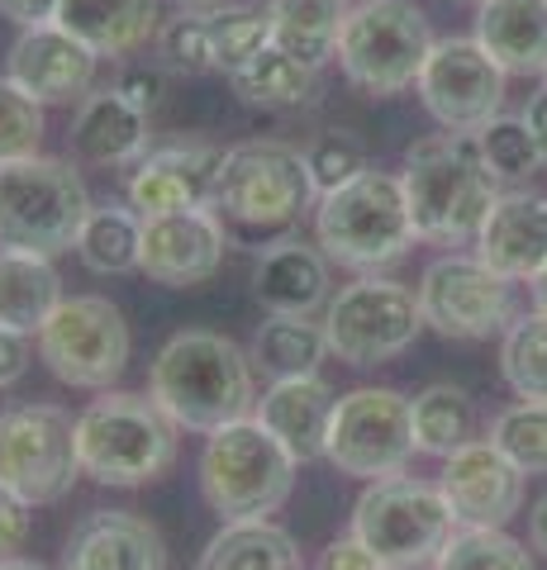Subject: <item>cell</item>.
I'll return each instance as SVG.
<instances>
[{
    "label": "cell",
    "instance_id": "cell-37",
    "mask_svg": "<svg viewBox=\"0 0 547 570\" xmlns=\"http://www.w3.org/2000/svg\"><path fill=\"white\" fill-rule=\"evenodd\" d=\"M490 442L515 461L524 475H547V404H509L490 423Z\"/></svg>",
    "mask_w": 547,
    "mask_h": 570
},
{
    "label": "cell",
    "instance_id": "cell-49",
    "mask_svg": "<svg viewBox=\"0 0 547 570\" xmlns=\"http://www.w3.org/2000/svg\"><path fill=\"white\" fill-rule=\"evenodd\" d=\"M528 291H534V309H538V314H547V266H543V272H538L534 281H528Z\"/></svg>",
    "mask_w": 547,
    "mask_h": 570
},
{
    "label": "cell",
    "instance_id": "cell-52",
    "mask_svg": "<svg viewBox=\"0 0 547 570\" xmlns=\"http://www.w3.org/2000/svg\"><path fill=\"white\" fill-rule=\"evenodd\" d=\"M476 6H481V0H476Z\"/></svg>",
    "mask_w": 547,
    "mask_h": 570
},
{
    "label": "cell",
    "instance_id": "cell-2",
    "mask_svg": "<svg viewBox=\"0 0 547 570\" xmlns=\"http://www.w3.org/2000/svg\"><path fill=\"white\" fill-rule=\"evenodd\" d=\"M404 200L414 234L438 247H467L481 238L490 209L500 205V181L486 167L476 134H429L404 153Z\"/></svg>",
    "mask_w": 547,
    "mask_h": 570
},
{
    "label": "cell",
    "instance_id": "cell-21",
    "mask_svg": "<svg viewBox=\"0 0 547 570\" xmlns=\"http://www.w3.org/2000/svg\"><path fill=\"white\" fill-rule=\"evenodd\" d=\"M67 570H167L163 532L129 509H96L67 542Z\"/></svg>",
    "mask_w": 547,
    "mask_h": 570
},
{
    "label": "cell",
    "instance_id": "cell-54",
    "mask_svg": "<svg viewBox=\"0 0 547 570\" xmlns=\"http://www.w3.org/2000/svg\"><path fill=\"white\" fill-rule=\"evenodd\" d=\"M543 86H547V81H543Z\"/></svg>",
    "mask_w": 547,
    "mask_h": 570
},
{
    "label": "cell",
    "instance_id": "cell-20",
    "mask_svg": "<svg viewBox=\"0 0 547 570\" xmlns=\"http://www.w3.org/2000/svg\"><path fill=\"white\" fill-rule=\"evenodd\" d=\"M67 142H72V157L86 167H100V171L138 167L148 157V110H138L115 86H96L77 105Z\"/></svg>",
    "mask_w": 547,
    "mask_h": 570
},
{
    "label": "cell",
    "instance_id": "cell-4",
    "mask_svg": "<svg viewBox=\"0 0 547 570\" xmlns=\"http://www.w3.org/2000/svg\"><path fill=\"white\" fill-rule=\"evenodd\" d=\"M77 456L81 475L110 490L153 485L176 461V423L153 404V395L100 390L77 414Z\"/></svg>",
    "mask_w": 547,
    "mask_h": 570
},
{
    "label": "cell",
    "instance_id": "cell-44",
    "mask_svg": "<svg viewBox=\"0 0 547 570\" xmlns=\"http://www.w3.org/2000/svg\"><path fill=\"white\" fill-rule=\"evenodd\" d=\"M314 570H385L377 561V551H367L358 538H333L324 551H320V561H314Z\"/></svg>",
    "mask_w": 547,
    "mask_h": 570
},
{
    "label": "cell",
    "instance_id": "cell-45",
    "mask_svg": "<svg viewBox=\"0 0 547 570\" xmlns=\"http://www.w3.org/2000/svg\"><path fill=\"white\" fill-rule=\"evenodd\" d=\"M29 504L25 499H14V494H6L0 490V557H10V551H20L25 547V538H29Z\"/></svg>",
    "mask_w": 547,
    "mask_h": 570
},
{
    "label": "cell",
    "instance_id": "cell-29",
    "mask_svg": "<svg viewBox=\"0 0 547 570\" xmlns=\"http://www.w3.org/2000/svg\"><path fill=\"white\" fill-rule=\"evenodd\" d=\"M272 43L320 71L339 52V33L348 20V0H267Z\"/></svg>",
    "mask_w": 547,
    "mask_h": 570
},
{
    "label": "cell",
    "instance_id": "cell-5",
    "mask_svg": "<svg viewBox=\"0 0 547 570\" xmlns=\"http://www.w3.org/2000/svg\"><path fill=\"white\" fill-rule=\"evenodd\" d=\"M320 200L305 153L281 138H248L228 148L224 176H219V200L215 214L224 228L234 224L238 234L272 238L295 228Z\"/></svg>",
    "mask_w": 547,
    "mask_h": 570
},
{
    "label": "cell",
    "instance_id": "cell-40",
    "mask_svg": "<svg viewBox=\"0 0 547 570\" xmlns=\"http://www.w3.org/2000/svg\"><path fill=\"white\" fill-rule=\"evenodd\" d=\"M157 58L167 71H186V77H201V71H215V48H209V20L205 10H182L163 20L157 29Z\"/></svg>",
    "mask_w": 547,
    "mask_h": 570
},
{
    "label": "cell",
    "instance_id": "cell-6",
    "mask_svg": "<svg viewBox=\"0 0 547 570\" xmlns=\"http://www.w3.org/2000/svg\"><path fill=\"white\" fill-rule=\"evenodd\" d=\"M91 214V190L62 157H25L0 167V253L62 257Z\"/></svg>",
    "mask_w": 547,
    "mask_h": 570
},
{
    "label": "cell",
    "instance_id": "cell-10",
    "mask_svg": "<svg viewBox=\"0 0 547 570\" xmlns=\"http://www.w3.org/2000/svg\"><path fill=\"white\" fill-rule=\"evenodd\" d=\"M81 475L77 419L58 404H14L0 414V490L29 509L58 504Z\"/></svg>",
    "mask_w": 547,
    "mask_h": 570
},
{
    "label": "cell",
    "instance_id": "cell-12",
    "mask_svg": "<svg viewBox=\"0 0 547 570\" xmlns=\"http://www.w3.org/2000/svg\"><path fill=\"white\" fill-rule=\"evenodd\" d=\"M414 419H410V400L400 390L385 385H362L348 390L333 404V423H329V448L324 461L339 466L352 480H391L404 475V466L414 461Z\"/></svg>",
    "mask_w": 547,
    "mask_h": 570
},
{
    "label": "cell",
    "instance_id": "cell-41",
    "mask_svg": "<svg viewBox=\"0 0 547 570\" xmlns=\"http://www.w3.org/2000/svg\"><path fill=\"white\" fill-rule=\"evenodd\" d=\"M481 153H486V167L496 171V181H524V176H534L543 167V157H538V142L534 134H528V124L524 119H490L481 134Z\"/></svg>",
    "mask_w": 547,
    "mask_h": 570
},
{
    "label": "cell",
    "instance_id": "cell-46",
    "mask_svg": "<svg viewBox=\"0 0 547 570\" xmlns=\"http://www.w3.org/2000/svg\"><path fill=\"white\" fill-rule=\"evenodd\" d=\"M62 0H0V14L20 29H33V24H52Z\"/></svg>",
    "mask_w": 547,
    "mask_h": 570
},
{
    "label": "cell",
    "instance_id": "cell-28",
    "mask_svg": "<svg viewBox=\"0 0 547 570\" xmlns=\"http://www.w3.org/2000/svg\"><path fill=\"white\" fill-rule=\"evenodd\" d=\"M196 570H305V561L286 528H276L272 519H248L224 523L205 542Z\"/></svg>",
    "mask_w": 547,
    "mask_h": 570
},
{
    "label": "cell",
    "instance_id": "cell-47",
    "mask_svg": "<svg viewBox=\"0 0 547 570\" xmlns=\"http://www.w3.org/2000/svg\"><path fill=\"white\" fill-rule=\"evenodd\" d=\"M519 119L528 124V134H534V142H538V157H543V167H547V86H543L538 96H528Z\"/></svg>",
    "mask_w": 547,
    "mask_h": 570
},
{
    "label": "cell",
    "instance_id": "cell-7",
    "mask_svg": "<svg viewBox=\"0 0 547 570\" xmlns=\"http://www.w3.org/2000/svg\"><path fill=\"white\" fill-rule=\"evenodd\" d=\"M300 461L253 419L224 423L205 438L201 452V494L219 513V523L267 519L295 490Z\"/></svg>",
    "mask_w": 547,
    "mask_h": 570
},
{
    "label": "cell",
    "instance_id": "cell-15",
    "mask_svg": "<svg viewBox=\"0 0 547 570\" xmlns=\"http://www.w3.org/2000/svg\"><path fill=\"white\" fill-rule=\"evenodd\" d=\"M509 71L490 58L476 39H438L429 62L419 71V100L448 134H481L490 119H500Z\"/></svg>",
    "mask_w": 547,
    "mask_h": 570
},
{
    "label": "cell",
    "instance_id": "cell-16",
    "mask_svg": "<svg viewBox=\"0 0 547 570\" xmlns=\"http://www.w3.org/2000/svg\"><path fill=\"white\" fill-rule=\"evenodd\" d=\"M224 148L205 138H182L148 148V157L138 167H129V205L157 219V214L176 209H215L219 200V176H224Z\"/></svg>",
    "mask_w": 547,
    "mask_h": 570
},
{
    "label": "cell",
    "instance_id": "cell-23",
    "mask_svg": "<svg viewBox=\"0 0 547 570\" xmlns=\"http://www.w3.org/2000/svg\"><path fill=\"white\" fill-rule=\"evenodd\" d=\"M476 257L505 281H534L547 266V195H500L476 238Z\"/></svg>",
    "mask_w": 547,
    "mask_h": 570
},
{
    "label": "cell",
    "instance_id": "cell-11",
    "mask_svg": "<svg viewBox=\"0 0 547 570\" xmlns=\"http://www.w3.org/2000/svg\"><path fill=\"white\" fill-rule=\"evenodd\" d=\"M329 356L348 366H381L419 337V295L391 276H358L324 305Z\"/></svg>",
    "mask_w": 547,
    "mask_h": 570
},
{
    "label": "cell",
    "instance_id": "cell-34",
    "mask_svg": "<svg viewBox=\"0 0 547 570\" xmlns=\"http://www.w3.org/2000/svg\"><path fill=\"white\" fill-rule=\"evenodd\" d=\"M500 376L528 404H547V314L528 309L500 337Z\"/></svg>",
    "mask_w": 547,
    "mask_h": 570
},
{
    "label": "cell",
    "instance_id": "cell-50",
    "mask_svg": "<svg viewBox=\"0 0 547 570\" xmlns=\"http://www.w3.org/2000/svg\"><path fill=\"white\" fill-rule=\"evenodd\" d=\"M0 570H48V566L25 561V557H0Z\"/></svg>",
    "mask_w": 547,
    "mask_h": 570
},
{
    "label": "cell",
    "instance_id": "cell-17",
    "mask_svg": "<svg viewBox=\"0 0 547 570\" xmlns=\"http://www.w3.org/2000/svg\"><path fill=\"white\" fill-rule=\"evenodd\" d=\"M524 471L490 438L467 442L462 452L443 456V490L457 528H505L524 509Z\"/></svg>",
    "mask_w": 547,
    "mask_h": 570
},
{
    "label": "cell",
    "instance_id": "cell-32",
    "mask_svg": "<svg viewBox=\"0 0 547 570\" xmlns=\"http://www.w3.org/2000/svg\"><path fill=\"white\" fill-rule=\"evenodd\" d=\"M314 77H320L314 67L291 58L286 48L267 43L238 71H228V86H234L238 100L253 105V110H300V105L314 96Z\"/></svg>",
    "mask_w": 547,
    "mask_h": 570
},
{
    "label": "cell",
    "instance_id": "cell-22",
    "mask_svg": "<svg viewBox=\"0 0 547 570\" xmlns=\"http://www.w3.org/2000/svg\"><path fill=\"white\" fill-rule=\"evenodd\" d=\"M333 390L324 376H286L272 381L257 400V423L286 448L300 466L324 461L329 448V423H333Z\"/></svg>",
    "mask_w": 547,
    "mask_h": 570
},
{
    "label": "cell",
    "instance_id": "cell-9",
    "mask_svg": "<svg viewBox=\"0 0 547 570\" xmlns=\"http://www.w3.org/2000/svg\"><path fill=\"white\" fill-rule=\"evenodd\" d=\"M452 532L457 519L443 490L410 475L372 480L352 504V538L377 551L385 570H433Z\"/></svg>",
    "mask_w": 547,
    "mask_h": 570
},
{
    "label": "cell",
    "instance_id": "cell-33",
    "mask_svg": "<svg viewBox=\"0 0 547 570\" xmlns=\"http://www.w3.org/2000/svg\"><path fill=\"white\" fill-rule=\"evenodd\" d=\"M410 419H414V448L423 456H452L467 442H476V404L452 381L419 390L410 400Z\"/></svg>",
    "mask_w": 547,
    "mask_h": 570
},
{
    "label": "cell",
    "instance_id": "cell-35",
    "mask_svg": "<svg viewBox=\"0 0 547 570\" xmlns=\"http://www.w3.org/2000/svg\"><path fill=\"white\" fill-rule=\"evenodd\" d=\"M433 570H538L528 547L505 528H457Z\"/></svg>",
    "mask_w": 547,
    "mask_h": 570
},
{
    "label": "cell",
    "instance_id": "cell-1",
    "mask_svg": "<svg viewBox=\"0 0 547 570\" xmlns=\"http://www.w3.org/2000/svg\"><path fill=\"white\" fill-rule=\"evenodd\" d=\"M253 356L224 333L186 328L172 333L163 352L153 356L148 395L182 433H215L224 423L257 414Z\"/></svg>",
    "mask_w": 547,
    "mask_h": 570
},
{
    "label": "cell",
    "instance_id": "cell-53",
    "mask_svg": "<svg viewBox=\"0 0 547 570\" xmlns=\"http://www.w3.org/2000/svg\"><path fill=\"white\" fill-rule=\"evenodd\" d=\"M186 6H191V0H186Z\"/></svg>",
    "mask_w": 547,
    "mask_h": 570
},
{
    "label": "cell",
    "instance_id": "cell-27",
    "mask_svg": "<svg viewBox=\"0 0 547 570\" xmlns=\"http://www.w3.org/2000/svg\"><path fill=\"white\" fill-rule=\"evenodd\" d=\"M62 276L52 257L33 253H0V324L14 333L39 337V328L62 305Z\"/></svg>",
    "mask_w": 547,
    "mask_h": 570
},
{
    "label": "cell",
    "instance_id": "cell-39",
    "mask_svg": "<svg viewBox=\"0 0 547 570\" xmlns=\"http://www.w3.org/2000/svg\"><path fill=\"white\" fill-rule=\"evenodd\" d=\"M39 142H43V105L25 86L0 77V167L39 157Z\"/></svg>",
    "mask_w": 547,
    "mask_h": 570
},
{
    "label": "cell",
    "instance_id": "cell-36",
    "mask_svg": "<svg viewBox=\"0 0 547 570\" xmlns=\"http://www.w3.org/2000/svg\"><path fill=\"white\" fill-rule=\"evenodd\" d=\"M209 20V48H215V71H238L243 62L272 43L267 10L253 6H215L205 10Z\"/></svg>",
    "mask_w": 547,
    "mask_h": 570
},
{
    "label": "cell",
    "instance_id": "cell-43",
    "mask_svg": "<svg viewBox=\"0 0 547 570\" xmlns=\"http://www.w3.org/2000/svg\"><path fill=\"white\" fill-rule=\"evenodd\" d=\"M29 366H33V343H29V333H14L0 324V390L6 385H20L29 376Z\"/></svg>",
    "mask_w": 547,
    "mask_h": 570
},
{
    "label": "cell",
    "instance_id": "cell-31",
    "mask_svg": "<svg viewBox=\"0 0 547 570\" xmlns=\"http://www.w3.org/2000/svg\"><path fill=\"white\" fill-rule=\"evenodd\" d=\"M248 356L272 381L320 376V366L329 356V337H324V324H314L305 314H267V324H257V333H253Z\"/></svg>",
    "mask_w": 547,
    "mask_h": 570
},
{
    "label": "cell",
    "instance_id": "cell-25",
    "mask_svg": "<svg viewBox=\"0 0 547 570\" xmlns=\"http://www.w3.org/2000/svg\"><path fill=\"white\" fill-rule=\"evenodd\" d=\"M52 24L81 39L96 58H129L163 29V0H62Z\"/></svg>",
    "mask_w": 547,
    "mask_h": 570
},
{
    "label": "cell",
    "instance_id": "cell-51",
    "mask_svg": "<svg viewBox=\"0 0 547 570\" xmlns=\"http://www.w3.org/2000/svg\"><path fill=\"white\" fill-rule=\"evenodd\" d=\"M0 414H6V409H0Z\"/></svg>",
    "mask_w": 547,
    "mask_h": 570
},
{
    "label": "cell",
    "instance_id": "cell-3",
    "mask_svg": "<svg viewBox=\"0 0 547 570\" xmlns=\"http://www.w3.org/2000/svg\"><path fill=\"white\" fill-rule=\"evenodd\" d=\"M414 238L419 234L400 171L372 167L358 181L320 195V209H314V243L324 247V257L362 276H377L385 266L404 262Z\"/></svg>",
    "mask_w": 547,
    "mask_h": 570
},
{
    "label": "cell",
    "instance_id": "cell-18",
    "mask_svg": "<svg viewBox=\"0 0 547 570\" xmlns=\"http://www.w3.org/2000/svg\"><path fill=\"white\" fill-rule=\"evenodd\" d=\"M228 247V228L215 209H176L144 219V272L167 291H186L219 272Z\"/></svg>",
    "mask_w": 547,
    "mask_h": 570
},
{
    "label": "cell",
    "instance_id": "cell-19",
    "mask_svg": "<svg viewBox=\"0 0 547 570\" xmlns=\"http://www.w3.org/2000/svg\"><path fill=\"white\" fill-rule=\"evenodd\" d=\"M96 67L100 58L81 39H72L58 24H33L20 29V39L10 43V71L14 86L39 100V105H81L96 91Z\"/></svg>",
    "mask_w": 547,
    "mask_h": 570
},
{
    "label": "cell",
    "instance_id": "cell-24",
    "mask_svg": "<svg viewBox=\"0 0 547 570\" xmlns=\"http://www.w3.org/2000/svg\"><path fill=\"white\" fill-rule=\"evenodd\" d=\"M329 257L320 243L305 238H276L267 253L257 257L253 272V295L267 314H305L314 318V309L329 305Z\"/></svg>",
    "mask_w": 547,
    "mask_h": 570
},
{
    "label": "cell",
    "instance_id": "cell-13",
    "mask_svg": "<svg viewBox=\"0 0 547 570\" xmlns=\"http://www.w3.org/2000/svg\"><path fill=\"white\" fill-rule=\"evenodd\" d=\"M129 324L119 305L105 295H72L62 299L52 318L39 328L43 366L72 390H110L129 366Z\"/></svg>",
    "mask_w": 547,
    "mask_h": 570
},
{
    "label": "cell",
    "instance_id": "cell-30",
    "mask_svg": "<svg viewBox=\"0 0 547 570\" xmlns=\"http://www.w3.org/2000/svg\"><path fill=\"white\" fill-rule=\"evenodd\" d=\"M77 257L86 272L96 276H129L144 266V214L134 205H91L81 234H77Z\"/></svg>",
    "mask_w": 547,
    "mask_h": 570
},
{
    "label": "cell",
    "instance_id": "cell-26",
    "mask_svg": "<svg viewBox=\"0 0 547 570\" xmlns=\"http://www.w3.org/2000/svg\"><path fill=\"white\" fill-rule=\"evenodd\" d=\"M471 39L509 77H547V0H481Z\"/></svg>",
    "mask_w": 547,
    "mask_h": 570
},
{
    "label": "cell",
    "instance_id": "cell-14",
    "mask_svg": "<svg viewBox=\"0 0 547 570\" xmlns=\"http://www.w3.org/2000/svg\"><path fill=\"white\" fill-rule=\"evenodd\" d=\"M419 314L423 328H433L438 337L452 343H481V337H505V328L515 324V281H505L500 272H490L481 257L448 253L423 266L419 276Z\"/></svg>",
    "mask_w": 547,
    "mask_h": 570
},
{
    "label": "cell",
    "instance_id": "cell-38",
    "mask_svg": "<svg viewBox=\"0 0 547 570\" xmlns=\"http://www.w3.org/2000/svg\"><path fill=\"white\" fill-rule=\"evenodd\" d=\"M305 163H310V176H314V190L329 195V190H339L348 181H358L362 171H372V153H367V142L352 129H324L305 148Z\"/></svg>",
    "mask_w": 547,
    "mask_h": 570
},
{
    "label": "cell",
    "instance_id": "cell-8",
    "mask_svg": "<svg viewBox=\"0 0 547 570\" xmlns=\"http://www.w3.org/2000/svg\"><path fill=\"white\" fill-rule=\"evenodd\" d=\"M433 29L414 0H358L348 6L339 33V67L358 91L391 100L419 86V71L433 52Z\"/></svg>",
    "mask_w": 547,
    "mask_h": 570
},
{
    "label": "cell",
    "instance_id": "cell-42",
    "mask_svg": "<svg viewBox=\"0 0 547 570\" xmlns=\"http://www.w3.org/2000/svg\"><path fill=\"white\" fill-rule=\"evenodd\" d=\"M163 86H167L163 62H129L115 77V91L125 96V100H134L138 110H148V115L157 110V100H163Z\"/></svg>",
    "mask_w": 547,
    "mask_h": 570
},
{
    "label": "cell",
    "instance_id": "cell-48",
    "mask_svg": "<svg viewBox=\"0 0 547 570\" xmlns=\"http://www.w3.org/2000/svg\"><path fill=\"white\" fill-rule=\"evenodd\" d=\"M528 547L543 551V557H547V494L538 499L534 509H528Z\"/></svg>",
    "mask_w": 547,
    "mask_h": 570
}]
</instances>
